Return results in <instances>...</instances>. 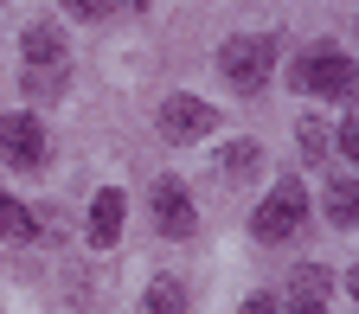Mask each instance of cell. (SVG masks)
Wrapping results in <instances>:
<instances>
[{
	"mask_svg": "<svg viewBox=\"0 0 359 314\" xmlns=\"http://www.w3.org/2000/svg\"><path fill=\"white\" fill-rule=\"evenodd\" d=\"M289 83L302 90V97H340V103H353L359 97V64L346 52H334V45H314V52L295 58Z\"/></svg>",
	"mask_w": 359,
	"mask_h": 314,
	"instance_id": "obj_1",
	"label": "cell"
},
{
	"mask_svg": "<svg viewBox=\"0 0 359 314\" xmlns=\"http://www.w3.org/2000/svg\"><path fill=\"white\" fill-rule=\"evenodd\" d=\"M218 71L231 77L238 90H263V83H269V71H276V39H263V32L224 39V45H218Z\"/></svg>",
	"mask_w": 359,
	"mask_h": 314,
	"instance_id": "obj_2",
	"label": "cell"
},
{
	"mask_svg": "<svg viewBox=\"0 0 359 314\" xmlns=\"http://www.w3.org/2000/svg\"><path fill=\"white\" fill-rule=\"evenodd\" d=\"M302 218H308V193H302V179H283V186L257 205L250 231H257L263 244H283V238H295V231H302Z\"/></svg>",
	"mask_w": 359,
	"mask_h": 314,
	"instance_id": "obj_3",
	"label": "cell"
},
{
	"mask_svg": "<svg viewBox=\"0 0 359 314\" xmlns=\"http://www.w3.org/2000/svg\"><path fill=\"white\" fill-rule=\"evenodd\" d=\"M0 161L20 167V173L45 167V128H39V116H0Z\"/></svg>",
	"mask_w": 359,
	"mask_h": 314,
	"instance_id": "obj_4",
	"label": "cell"
},
{
	"mask_svg": "<svg viewBox=\"0 0 359 314\" xmlns=\"http://www.w3.org/2000/svg\"><path fill=\"white\" fill-rule=\"evenodd\" d=\"M154 122H161L167 142H205L212 122H218V109H212V103H199V97H167Z\"/></svg>",
	"mask_w": 359,
	"mask_h": 314,
	"instance_id": "obj_5",
	"label": "cell"
},
{
	"mask_svg": "<svg viewBox=\"0 0 359 314\" xmlns=\"http://www.w3.org/2000/svg\"><path fill=\"white\" fill-rule=\"evenodd\" d=\"M154 224L167 238H193L199 231V212H193V199H187V186H180V179H154Z\"/></svg>",
	"mask_w": 359,
	"mask_h": 314,
	"instance_id": "obj_6",
	"label": "cell"
},
{
	"mask_svg": "<svg viewBox=\"0 0 359 314\" xmlns=\"http://www.w3.org/2000/svg\"><path fill=\"white\" fill-rule=\"evenodd\" d=\"M20 52H26V71H65V39L52 26H26Z\"/></svg>",
	"mask_w": 359,
	"mask_h": 314,
	"instance_id": "obj_7",
	"label": "cell"
},
{
	"mask_svg": "<svg viewBox=\"0 0 359 314\" xmlns=\"http://www.w3.org/2000/svg\"><path fill=\"white\" fill-rule=\"evenodd\" d=\"M122 212H128V205H122L116 186H103L97 199H90V244H116V238H122Z\"/></svg>",
	"mask_w": 359,
	"mask_h": 314,
	"instance_id": "obj_8",
	"label": "cell"
},
{
	"mask_svg": "<svg viewBox=\"0 0 359 314\" xmlns=\"http://www.w3.org/2000/svg\"><path fill=\"white\" fill-rule=\"evenodd\" d=\"M327 218L340 231H359V179H334L327 186Z\"/></svg>",
	"mask_w": 359,
	"mask_h": 314,
	"instance_id": "obj_9",
	"label": "cell"
},
{
	"mask_svg": "<svg viewBox=\"0 0 359 314\" xmlns=\"http://www.w3.org/2000/svg\"><path fill=\"white\" fill-rule=\"evenodd\" d=\"M0 238H7V244H32L39 238V218L20 199H7V193H0Z\"/></svg>",
	"mask_w": 359,
	"mask_h": 314,
	"instance_id": "obj_10",
	"label": "cell"
},
{
	"mask_svg": "<svg viewBox=\"0 0 359 314\" xmlns=\"http://www.w3.org/2000/svg\"><path fill=\"white\" fill-rule=\"evenodd\" d=\"M327 282H334V276H327L321 263H302L295 276H289V295H295V301H327Z\"/></svg>",
	"mask_w": 359,
	"mask_h": 314,
	"instance_id": "obj_11",
	"label": "cell"
},
{
	"mask_svg": "<svg viewBox=\"0 0 359 314\" xmlns=\"http://www.w3.org/2000/svg\"><path fill=\"white\" fill-rule=\"evenodd\" d=\"M142 314H187V289H180V282H154L148 295H142Z\"/></svg>",
	"mask_w": 359,
	"mask_h": 314,
	"instance_id": "obj_12",
	"label": "cell"
},
{
	"mask_svg": "<svg viewBox=\"0 0 359 314\" xmlns=\"http://www.w3.org/2000/svg\"><path fill=\"white\" fill-rule=\"evenodd\" d=\"M218 167L231 173V179H244V173H257V167H263V148H257V142H231V148L218 154Z\"/></svg>",
	"mask_w": 359,
	"mask_h": 314,
	"instance_id": "obj_13",
	"label": "cell"
},
{
	"mask_svg": "<svg viewBox=\"0 0 359 314\" xmlns=\"http://www.w3.org/2000/svg\"><path fill=\"white\" fill-rule=\"evenodd\" d=\"M295 148H302L308 161H321L334 142H327V128H321V122H302V128H295Z\"/></svg>",
	"mask_w": 359,
	"mask_h": 314,
	"instance_id": "obj_14",
	"label": "cell"
},
{
	"mask_svg": "<svg viewBox=\"0 0 359 314\" xmlns=\"http://www.w3.org/2000/svg\"><path fill=\"white\" fill-rule=\"evenodd\" d=\"M122 7H128V0H65V13H77V20H109Z\"/></svg>",
	"mask_w": 359,
	"mask_h": 314,
	"instance_id": "obj_15",
	"label": "cell"
},
{
	"mask_svg": "<svg viewBox=\"0 0 359 314\" xmlns=\"http://www.w3.org/2000/svg\"><path fill=\"white\" fill-rule=\"evenodd\" d=\"M26 90H32V97H58V90H65V71H26Z\"/></svg>",
	"mask_w": 359,
	"mask_h": 314,
	"instance_id": "obj_16",
	"label": "cell"
},
{
	"mask_svg": "<svg viewBox=\"0 0 359 314\" xmlns=\"http://www.w3.org/2000/svg\"><path fill=\"white\" fill-rule=\"evenodd\" d=\"M340 154H346V161H359V109H353V116H346V128H340Z\"/></svg>",
	"mask_w": 359,
	"mask_h": 314,
	"instance_id": "obj_17",
	"label": "cell"
},
{
	"mask_svg": "<svg viewBox=\"0 0 359 314\" xmlns=\"http://www.w3.org/2000/svg\"><path fill=\"white\" fill-rule=\"evenodd\" d=\"M238 314H276V301H269V295H250V301H244Z\"/></svg>",
	"mask_w": 359,
	"mask_h": 314,
	"instance_id": "obj_18",
	"label": "cell"
},
{
	"mask_svg": "<svg viewBox=\"0 0 359 314\" xmlns=\"http://www.w3.org/2000/svg\"><path fill=\"white\" fill-rule=\"evenodd\" d=\"M283 314H321V301H295V295H289V308H283Z\"/></svg>",
	"mask_w": 359,
	"mask_h": 314,
	"instance_id": "obj_19",
	"label": "cell"
},
{
	"mask_svg": "<svg viewBox=\"0 0 359 314\" xmlns=\"http://www.w3.org/2000/svg\"><path fill=\"white\" fill-rule=\"evenodd\" d=\"M346 289H353V301H359V263H353V269H346Z\"/></svg>",
	"mask_w": 359,
	"mask_h": 314,
	"instance_id": "obj_20",
	"label": "cell"
},
{
	"mask_svg": "<svg viewBox=\"0 0 359 314\" xmlns=\"http://www.w3.org/2000/svg\"><path fill=\"white\" fill-rule=\"evenodd\" d=\"M128 7H148V0H128Z\"/></svg>",
	"mask_w": 359,
	"mask_h": 314,
	"instance_id": "obj_21",
	"label": "cell"
}]
</instances>
